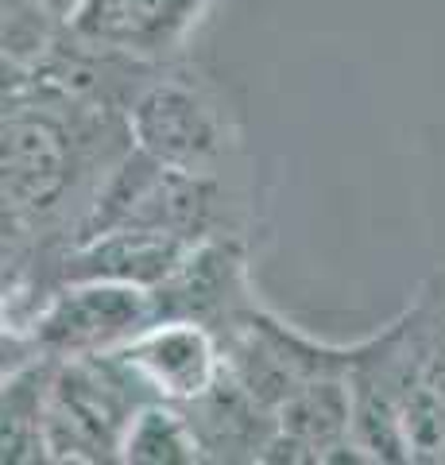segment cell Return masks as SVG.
Listing matches in <instances>:
<instances>
[{
	"label": "cell",
	"mask_w": 445,
	"mask_h": 465,
	"mask_svg": "<svg viewBox=\"0 0 445 465\" xmlns=\"http://www.w3.org/2000/svg\"><path fill=\"white\" fill-rule=\"evenodd\" d=\"M128 152V113L5 97V249L32 241V232L59 217L74 194L85 191L93 198L97 183Z\"/></svg>",
	"instance_id": "6da1fadb"
},
{
	"label": "cell",
	"mask_w": 445,
	"mask_h": 465,
	"mask_svg": "<svg viewBox=\"0 0 445 465\" xmlns=\"http://www.w3.org/2000/svg\"><path fill=\"white\" fill-rule=\"evenodd\" d=\"M225 191L218 174L167 167L132 148L97 183L90 206L70 229V244L93 241L112 229H151L182 241H209L221 232Z\"/></svg>",
	"instance_id": "7a4b0ae2"
},
{
	"label": "cell",
	"mask_w": 445,
	"mask_h": 465,
	"mask_svg": "<svg viewBox=\"0 0 445 465\" xmlns=\"http://www.w3.org/2000/svg\"><path fill=\"white\" fill-rule=\"evenodd\" d=\"M151 400L128 361L112 353L54 361L47 388V458L51 461H121L132 415Z\"/></svg>",
	"instance_id": "3957f363"
},
{
	"label": "cell",
	"mask_w": 445,
	"mask_h": 465,
	"mask_svg": "<svg viewBox=\"0 0 445 465\" xmlns=\"http://www.w3.org/2000/svg\"><path fill=\"white\" fill-rule=\"evenodd\" d=\"M155 322L148 287L112 280H63L32 311L20 330H5V341L24 345L27 357H97L124 349Z\"/></svg>",
	"instance_id": "277c9868"
},
{
	"label": "cell",
	"mask_w": 445,
	"mask_h": 465,
	"mask_svg": "<svg viewBox=\"0 0 445 465\" xmlns=\"http://www.w3.org/2000/svg\"><path fill=\"white\" fill-rule=\"evenodd\" d=\"M399 415L414 458L445 454V275L383 330Z\"/></svg>",
	"instance_id": "5b68a950"
},
{
	"label": "cell",
	"mask_w": 445,
	"mask_h": 465,
	"mask_svg": "<svg viewBox=\"0 0 445 465\" xmlns=\"http://www.w3.org/2000/svg\"><path fill=\"white\" fill-rule=\"evenodd\" d=\"M132 148L167 167L218 174L228 152V124L221 109L186 78H151L128 105Z\"/></svg>",
	"instance_id": "8992f818"
},
{
	"label": "cell",
	"mask_w": 445,
	"mask_h": 465,
	"mask_svg": "<svg viewBox=\"0 0 445 465\" xmlns=\"http://www.w3.org/2000/svg\"><path fill=\"white\" fill-rule=\"evenodd\" d=\"M117 353L151 400L194 403L225 376V349L218 330L190 318H160Z\"/></svg>",
	"instance_id": "52a82bcc"
},
{
	"label": "cell",
	"mask_w": 445,
	"mask_h": 465,
	"mask_svg": "<svg viewBox=\"0 0 445 465\" xmlns=\"http://www.w3.org/2000/svg\"><path fill=\"white\" fill-rule=\"evenodd\" d=\"M155 299V322L160 318H190V322L225 326L244 307H252V287H248V260L237 237L198 241L190 256L151 291Z\"/></svg>",
	"instance_id": "ba28073f"
},
{
	"label": "cell",
	"mask_w": 445,
	"mask_h": 465,
	"mask_svg": "<svg viewBox=\"0 0 445 465\" xmlns=\"http://www.w3.org/2000/svg\"><path fill=\"white\" fill-rule=\"evenodd\" d=\"M209 0H82L66 27L109 51L163 63L194 32Z\"/></svg>",
	"instance_id": "9c48e42d"
},
{
	"label": "cell",
	"mask_w": 445,
	"mask_h": 465,
	"mask_svg": "<svg viewBox=\"0 0 445 465\" xmlns=\"http://www.w3.org/2000/svg\"><path fill=\"white\" fill-rule=\"evenodd\" d=\"M194 244L170 232L151 229H112L93 241L66 244L54 260L51 287L63 280H112V283H136L155 291L170 272H175Z\"/></svg>",
	"instance_id": "30bf717a"
},
{
	"label": "cell",
	"mask_w": 445,
	"mask_h": 465,
	"mask_svg": "<svg viewBox=\"0 0 445 465\" xmlns=\"http://www.w3.org/2000/svg\"><path fill=\"white\" fill-rule=\"evenodd\" d=\"M179 407H186L209 461H264L279 430L276 411H267L228 369L202 400Z\"/></svg>",
	"instance_id": "8fae6325"
},
{
	"label": "cell",
	"mask_w": 445,
	"mask_h": 465,
	"mask_svg": "<svg viewBox=\"0 0 445 465\" xmlns=\"http://www.w3.org/2000/svg\"><path fill=\"white\" fill-rule=\"evenodd\" d=\"M54 357H24L5 376V427H0V450L5 461H51L47 458V388H51Z\"/></svg>",
	"instance_id": "7c38bea8"
},
{
	"label": "cell",
	"mask_w": 445,
	"mask_h": 465,
	"mask_svg": "<svg viewBox=\"0 0 445 465\" xmlns=\"http://www.w3.org/2000/svg\"><path fill=\"white\" fill-rule=\"evenodd\" d=\"M121 461L128 465H194L209 461L206 446L186 415V407L167 400H148L132 415L121 442Z\"/></svg>",
	"instance_id": "4fadbf2b"
},
{
	"label": "cell",
	"mask_w": 445,
	"mask_h": 465,
	"mask_svg": "<svg viewBox=\"0 0 445 465\" xmlns=\"http://www.w3.org/2000/svg\"><path fill=\"white\" fill-rule=\"evenodd\" d=\"M63 27L66 24L43 0H5V70L39 63Z\"/></svg>",
	"instance_id": "5bb4252c"
},
{
	"label": "cell",
	"mask_w": 445,
	"mask_h": 465,
	"mask_svg": "<svg viewBox=\"0 0 445 465\" xmlns=\"http://www.w3.org/2000/svg\"><path fill=\"white\" fill-rule=\"evenodd\" d=\"M43 5H47L63 24H70V20H74V12L82 8V0H43Z\"/></svg>",
	"instance_id": "9a60e30c"
}]
</instances>
